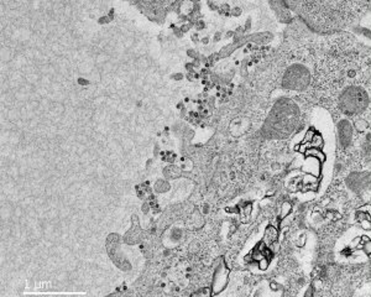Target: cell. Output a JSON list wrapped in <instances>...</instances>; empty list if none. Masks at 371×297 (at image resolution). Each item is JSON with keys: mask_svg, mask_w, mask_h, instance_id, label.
Returning a JSON list of instances; mask_svg holds the SVG:
<instances>
[{"mask_svg": "<svg viewBox=\"0 0 371 297\" xmlns=\"http://www.w3.org/2000/svg\"><path fill=\"white\" fill-rule=\"evenodd\" d=\"M368 103V97L365 95V90L359 87H348L344 93H343L339 104L341 109L344 113L356 114L360 111H363L365 104Z\"/></svg>", "mask_w": 371, "mask_h": 297, "instance_id": "1", "label": "cell"}]
</instances>
